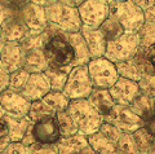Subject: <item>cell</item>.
Instances as JSON below:
<instances>
[{
  "mask_svg": "<svg viewBox=\"0 0 155 154\" xmlns=\"http://www.w3.org/2000/svg\"><path fill=\"white\" fill-rule=\"evenodd\" d=\"M67 112L74 121L78 132L84 136H89L97 132L104 123L102 115L92 106L87 99L70 101Z\"/></svg>",
  "mask_w": 155,
  "mask_h": 154,
  "instance_id": "cell-1",
  "label": "cell"
},
{
  "mask_svg": "<svg viewBox=\"0 0 155 154\" xmlns=\"http://www.w3.org/2000/svg\"><path fill=\"white\" fill-rule=\"evenodd\" d=\"M48 66L51 67H72L75 52L66 32H57L52 35L43 47Z\"/></svg>",
  "mask_w": 155,
  "mask_h": 154,
  "instance_id": "cell-2",
  "label": "cell"
},
{
  "mask_svg": "<svg viewBox=\"0 0 155 154\" xmlns=\"http://www.w3.org/2000/svg\"><path fill=\"white\" fill-rule=\"evenodd\" d=\"M45 18L48 23L57 26L61 31L74 34L80 32L83 23H81L78 8L67 5L61 2L53 3L44 8Z\"/></svg>",
  "mask_w": 155,
  "mask_h": 154,
  "instance_id": "cell-3",
  "label": "cell"
},
{
  "mask_svg": "<svg viewBox=\"0 0 155 154\" xmlns=\"http://www.w3.org/2000/svg\"><path fill=\"white\" fill-rule=\"evenodd\" d=\"M140 45L141 39L138 32H124L116 39L107 42L105 59H107L113 64L129 60L137 53Z\"/></svg>",
  "mask_w": 155,
  "mask_h": 154,
  "instance_id": "cell-4",
  "label": "cell"
},
{
  "mask_svg": "<svg viewBox=\"0 0 155 154\" xmlns=\"http://www.w3.org/2000/svg\"><path fill=\"white\" fill-rule=\"evenodd\" d=\"M110 13L120 22L125 32H137L142 28L145 22L143 11H141L137 5L130 2V0H124V2H111L109 4Z\"/></svg>",
  "mask_w": 155,
  "mask_h": 154,
  "instance_id": "cell-5",
  "label": "cell"
},
{
  "mask_svg": "<svg viewBox=\"0 0 155 154\" xmlns=\"http://www.w3.org/2000/svg\"><path fill=\"white\" fill-rule=\"evenodd\" d=\"M92 91H93V84L91 82L87 65L74 66L70 70L69 78L62 92L70 99V101H72L88 99Z\"/></svg>",
  "mask_w": 155,
  "mask_h": 154,
  "instance_id": "cell-6",
  "label": "cell"
},
{
  "mask_svg": "<svg viewBox=\"0 0 155 154\" xmlns=\"http://www.w3.org/2000/svg\"><path fill=\"white\" fill-rule=\"evenodd\" d=\"M91 82L93 88L98 89H110L119 79L116 66L105 57L92 59L87 65Z\"/></svg>",
  "mask_w": 155,
  "mask_h": 154,
  "instance_id": "cell-7",
  "label": "cell"
},
{
  "mask_svg": "<svg viewBox=\"0 0 155 154\" xmlns=\"http://www.w3.org/2000/svg\"><path fill=\"white\" fill-rule=\"evenodd\" d=\"M83 27L100 28L104 21L110 16V7L102 0H85L78 7Z\"/></svg>",
  "mask_w": 155,
  "mask_h": 154,
  "instance_id": "cell-8",
  "label": "cell"
},
{
  "mask_svg": "<svg viewBox=\"0 0 155 154\" xmlns=\"http://www.w3.org/2000/svg\"><path fill=\"white\" fill-rule=\"evenodd\" d=\"M104 122L114 124L122 132L127 133H133L143 126V121L141 118L137 117L128 106H122V105H115L113 112L104 118Z\"/></svg>",
  "mask_w": 155,
  "mask_h": 154,
  "instance_id": "cell-9",
  "label": "cell"
},
{
  "mask_svg": "<svg viewBox=\"0 0 155 154\" xmlns=\"http://www.w3.org/2000/svg\"><path fill=\"white\" fill-rule=\"evenodd\" d=\"M31 136L35 144L39 145H54L60 141L61 133L58 123L54 117L43 118L38 122H34L31 126Z\"/></svg>",
  "mask_w": 155,
  "mask_h": 154,
  "instance_id": "cell-10",
  "label": "cell"
},
{
  "mask_svg": "<svg viewBox=\"0 0 155 154\" xmlns=\"http://www.w3.org/2000/svg\"><path fill=\"white\" fill-rule=\"evenodd\" d=\"M30 101H27L19 92H14L8 88L0 93V106L7 115L26 117L30 110Z\"/></svg>",
  "mask_w": 155,
  "mask_h": 154,
  "instance_id": "cell-11",
  "label": "cell"
},
{
  "mask_svg": "<svg viewBox=\"0 0 155 154\" xmlns=\"http://www.w3.org/2000/svg\"><path fill=\"white\" fill-rule=\"evenodd\" d=\"M19 14H21V18L23 23L26 25L28 32L39 34L45 30L48 22L45 18L44 7L39 5L34 2H30L19 11Z\"/></svg>",
  "mask_w": 155,
  "mask_h": 154,
  "instance_id": "cell-12",
  "label": "cell"
},
{
  "mask_svg": "<svg viewBox=\"0 0 155 154\" xmlns=\"http://www.w3.org/2000/svg\"><path fill=\"white\" fill-rule=\"evenodd\" d=\"M109 92L113 97L115 105L122 106H129V104L137 97L140 93V85L137 82L120 78L116 80V83L109 89Z\"/></svg>",
  "mask_w": 155,
  "mask_h": 154,
  "instance_id": "cell-13",
  "label": "cell"
},
{
  "mask_svg": "<svg viewBox=\"0 0 155 154\" xmlns=\"http://www.w3.org/2000/svg\"><path fill=\"white\" fill-rule=\"evenodd\" d=\"M51 91H52L51 84L48 82L45 74L38 73V74H30L25 87L21 91V95L27 101L34 102V101L43 100L44 96H47Z\"/></svg>",
  "mask_w": 155,
  "mask_h": 154,
  "instance_id": "cell-14",
  "label": "cell"
},
{
  "mask_svg": "<svg viewBox=\"0 0 155 154\" xmlns=\"http://www.w3.org/2000/svg\"><path fill=\"white\" fill-rule=\"evenodd\" d=\"M25 53L26 51L19 42H7L0 53V62L9 73H13L18 69H22Z\"/></svg>",
  "mask_w": 155,
  "mask_h": 154,
  "instance_id": "cell-15",
  "label": "cell"
},
{
  "mask_svg": "<svg viewBox=\"0 0 155 154\" xmlns=\"http://www.w3.org/2000/svg\"><path fill=\"white\" fill-rule=\"evenodd\" d=\"M0 27L3 28L7 42H21L28 34L27 27L21 18L19 11H13L5 18V21L0 25Z\"/></svg>",
  "mask_w": 155,
  "mask_h": 154,
  "instance_id": "cell-16",
  "label": "cell"
},
{
  "mask_svg": "<svg viewBox=\"0 0 155 154\" xmlns=\"http://www.w3.org/2000/svg\"><path fill=\"white\" fill-rule=\"evenodd\" d=\"M80 34H81V36L84 38V42H85L87 48H88V51H89L91 59L105 57L107 40L105 39V36L101 34V31L98 28L81 27Z\"/></svg>",
  "mask_w": 155,
  "mask_h": 154,
  "instance_id": "cell-17",
  "label": "cell"
},
{
  "mask_svg": "<svg viewBox=\"0 0 155 154\" xmlns=\"http://www.w3.org/2000/svg\"><path fill=\"white\" fill-rule=\"evenodd\" d=\"M3 118L7 122L11 142L22 141L26 137V135L30 132L32 122L28 119L27 115L26 117H12V115L4 114Z\"/></svg>",
  "mask_w": 155,
  "mask_h": 154,
  "instance_id": "cell-18",
  "label": "cell"
},
{
  "mask_svg": "<svg viewBox=\"0 0 155 154\" xmlns=\"http://www.w3.org/2000/svg\"><path fill=\"white\" fill-rule=\"evenodd\" d=\"M87 100L89 101V104L97 112L102 115V118L107 117V115L113 112V109L115 106V102L113 101V97H111L109 89L93 88V91L91 92L89 97Z\"/></svg>",
  "mask_w": 155,
  "mask_h": 154,
  "instance_id": "cell-19",
  "label": "cell"
},
{
  "mask_svg": "<svg viewBox=\"0 0 155 154\" xmlns=\"http://www.w3.org/2000/svg\"><path fill=\"white\" fill-rule=\"evenodd\" d=\"M22 69L26 70L28 74L44 73L48 69V62L45 60L43 48H32L26 51Z\"/></svg>",
  "mask_w": 155,
  "mask_h": 154,
  "instance_id": "cell-20",
  "label": "cell"
},
{
  "mask_svg": "<svg viewBox=\"0 0 155 154\" xmlns=\"http://www.w3.org/2000/svg\"><path fill=\"white\" fill-rule=\"evenodd\" d=\"M134 60L141 69L143 75L155 76V44L140 45Z\"/></svg>",
  "mask_w": 155,
  "mask_h": 154,
  "instance_id": "cell-21",
  "label": "cell"
},
{
  "mask_svg": "<svg viewBox=\"0 0 155 154\" xmlns=\"http://www.w3.org/2000/svg\"><path fill=\"white\" fill-rule=\"evenodd\" d=\"M56 146L58 154H78L89 145L87 136L81 133H75L70 137H61Z\"/></svg>",
  "mask_w": 155,
  "mask_h": 154,
  "instance_id": "cell-22",
  "label": "cell"
},
{
  "mask_svg": "<svg viewBox=\"0 0 155 154\" xmlns=\"http://www.w3.org/2000/svg\"><path fill=\"white\" fill-rule=\"evenodd\" d=\"M66 34L75 52V60H74V64H72V67L88 65L92 59H91L89 51L87 48V44L84 42V38L81 36V34L80 32H74V34L66 32Z\"/></svg>",
  "mask_w": 155,
  "mask_h": 154,
  "instance_id": "cell-23",
  "label": "cell"
},
{
  "mask_svg": "<svg viewBox=\"0 0 155 154\" xmlns=\"http://www.w3.org/2000/svg\"><path fill=\"white\" fill-rule=\"evenodd\" d=\"M128 108L137 117L141 118L142 121H146L147 118L155 115L154 114V99L149 97L147 95H145L142 92H140L137 95V97L129 104Z\"/></svg>",
  "mask_w": 155,
  "mask_h": 154,
  "instance_id": "cell-24",
  "label": "cell"
},
{
  "mask_svg": "<svg viewBox=\"0 0 155 154\" xmlns=\"http://www.w3.org/2000/svg\"><path fill=\"white\" fill-rule=\"evenodd\" d=\"M88 145L94 154H116L115 144L111 142L106 136H104L100 131L87 136Z\"/></svg>",
  "mask_w": 155,
  "mask_h": 154,
  "instance_id": "cell-25",
  "label": "cell"
},
{
  "mask_svg": "<svg viewBox=\"0 0 155 154\" xmlns=\"http://www.w3.org/2000/svg\"><path fill=\"white\" fill-rule=\"evenodd\" d=\"M72 67H51L44 71L52 91H64V87L69 78V73Z\"/></svg>",
  "mask_w": 155,
  "mask_h": 154,
  "instance_id": "cell-26",
  "label": "cell"
},
{
  "mask_svg": "<svg viewBox=\"0 0 155 154\" xmlns=\"http://www.w3.org/2000/svg\"><path fill=\"white\" fill-rule=\"evenodd\" d=\"M115 66H116L118 75L120 78L129 79V80H133V82H137L138 83L143 75L138 64H137V61L134 60V57H132V59H129V60L122 61V62H118V64H115Z\"/></svg>",
  "mask_w": 155,
  "mask_h": 154,
  "instance_id": "cell-27",
  "label": "cell"
},
{
  "mask_svg": "<svg viewBox=\"0 0 155 154\" xmlns=\"http://www.w3.org/2000/svg\"><path fill=\"white\" fill-rule=\"evenodd\" d=\"M98 30L101 31V34L105 36V39L107 42L116 39V38H119L120 35H123V34L125 32L123 26L120 25V22L116 20L111 13H110V16L104 21L102 25L100 26Z\"/></svg>",
  "mask_w": 155,
  "mask_h": 154,
  "instance_id": "cell-28",
  "label": "cell"
},
{
  "mask_svg": "<svg viewBox=\"0 0 155 154\" xmlns=\"http://www.w3.org/2000/svg\"><path fill=\"white\" fill-rule=\"evenodd\" d=\"M43 101L49 106L54 113L67 110L70 105V99L62 91H51L47 96H44Z\"/></svg>",
  "mask_w": 155,
  "mask_h": 154,
  "instance_id": "cell-29",
  "label": "cell"
},
{
  "mask_svg": "<svg viewBox=\"0 0 155 154\" xmlns=\"http://www.w3.org/2000/svg\"><path fill=\"white\" fill-rule=\"evenodd\" d=\"M56 121L58 123L61 137H70L75 133H79L74 121H72V118L70 117V114L67 110L56 113Z\"/></svg>",
  "mask_w": 155,
  "mask_h": 154,
  "instance_id": "cell-30",
  "label": "cell"
},
{
  "mask_svg": "<svg viewBox=\"0 0 155 154\" xmlns=\"http://www.w3.org/2000/svg\"><path fill=\"white\" fill-rule=\"evenodd\" d=\"M54 115H56V113L53 112L49 106H48L44 101L39 100V101H34V102H31L27 117L34 123V122L40 121V119H43V118L54 117Z\"/></svg>",
  "mask_w": 155,
  "mask_h": 154,
  "instance_id": "cell-31",
  "label": "cell"
},
{
  "mask_svg": "<svg viewBox=\"0 0 155 154\" xmlns=\"http://www.w3.org/2000/svg\"><path fill=\"white\" fill-rule=\"evenodd\" d=\"M116 154H138V149L136 146L132 133L123 132L115 145Z\"/></svg>",
  "mask_w": 155,
  "mask_h": 154,
  "instance_id": "cell-32",
  "label": "cell"
},
{
  "mask_svg": "<svg viewBox=\"0 0 155 154\" xmlns=\"http://www.w3.org/2000/svg\"><path fill=\"white\" fill-rule=\"evenodd\" d=\"M132 135H133L136 146H137L140 153H147L155 141V139L153 136H150L143 127L138 128L137 131H134Z\"/></svg>",
  "mask_w": 155,
  "mask_h": 154,
  "instance_id": "cell-33",
  "label": "cell"
},
{
  "mask_svg": "<svg viewBox=\"0 0 155 154\" xmlns=\"http://www.w3.org/2000/svg\"><path fill=\"white\" fill-rule=\"evenodd\" d=\"M28 76H30V74H28L26 70H23V69H18L16 71H13V73H11V75H9V85H8V88L14 91V92L21 93V91L23 89V87H25L26 82L28 79Z\"/></svg>",
  "mask_w": 155,
  "mask_h": 154,
  "instance_id": "cell-34",
  "label": "cell"
},
{
  "mask_svg": "<svg viewBox=\"0 0 155 154\" xmlns=\"http://www.w3.org/2000/svg\"><path fill=\"white\" fill-rule=\"evenodd\" d=\"M98 131L102 133L104 136L107 137L111 142H114L115 145H116V142H118L119 137L122 136V133H123L118 127H115L114 124L107 123V122H104L102 124H101V127H100Z\"/></svg>",
  "mask_w": 155,
  "mask_h": 154,
  "instance_id": "cell-35",
  "label": "cell"
},
{
  "mask_svg": "<svg viewBox=\"0 0 155 154\" xmlns=\"http://www.w3.org/2000/svg\"><path fill=\"white\" fill-rule=\"evenodd\" d=\"M140 92L147 95L149 97L155 99V76L142 75L141 80L138 82Z\"/></svg>",
  "mask_w": 155,
  "mask_h": 154,
  "instance_id": "cell-36",
  "label": "cell"
},
{
  "mask_svg": "<svg viewBox=\"0 0 155 154\" xmlns=\"http://www.w3.org/2000/svg\"><path fill=\"white\" fill-rule=\"evenodd\" d=\"M0 154H31V148L25 145L22 141L9 142Z\"/></svg>",
  "mask_w": 155,
  "mask_h": 154,
  "instance_id": "cell-37",
  "label": "cell"
},
{
  "mask_svg": "<svg viewBox=\"0 0 155 154\" xmlns=\"http://www.w3.org/2000/svg\"><path fill=\"white\" fill-rule=\"evenodd\" d=\"M11 142L9 140V132H8V126L4 118H0V153L8 144Z\"/></svg>",
  "mask_w": 155,
  "mask_h": 154,
  "instance_id": "cell-38",
  "label": "cell"
},
{
  "mask_svg": "<svg viewBox=\"0 0 155 154\" xmlns=\"http://www.w3.org/2000/svg\"><path fill=\"white\" fill-rule=\"evenodd\" d=\"M31 154H58L57 146L54 145H39L34 144L31 146Z\"/></svg>",
  "mask_w": 155,
  "mask_h": 154,
  "instance_id": "cell-39",
  "label": "cell"
},
{
  "mask_svg": "<svg viewBox=\"0 0 155 154\" xmlns=\"http://www.w3.org/2000/svg\"><path fill=\"white\" fill-rule=\"evenodd\" d=\"M9 75L11 73L3 66V64L0 62V93L4 92L5 89H8L9 85Z\"/></svg>",
  "mask_w": 155,
  "mask_h": 154,
  "instance_id": "cell-40",
  "label": "cell"
},
{
  "mask_svg": "<svg viewBox=\"0 0 155 154\" xmlns=\"http://www.w3.org/2000/svg\"><path fill=\"white\" fill-rule=\"evenodd\" d=\"M4 4H7L8 7H11L13 9H18V11H21V9L28 4L31 2V0H2Z\"/></svg>",
  "mask_w": 155,
  "mask_h": 154,
  "instance_id": "cell-41",
  "label": "cell"
},
{
  "mask_svg": "<svg viewBox=\"0 0 155 154\" xmlns=\"http://www.w3.org/2000/svg\"><path fill=\"white\" fill-rule=\"evenodd\" d=\"M142 127L146 129V132L150 135V136H153L155 139V115L147 118L146 121H143V126Z\"/></svg>",
  "mask_w": 155,
  "mask_h": 154,
  "instance_id": "cell-42",
  "label": "cell"
},
{
  "mask_svg": "<svg viewBox=\"0 0 155 154\" xmlns=\"http://www.w3.org/2000/svg\"><path fill=\"white\" fill-rule=\"evenodd\" d=\"M134 5H137L141 11H147L149 8H151L153 5H155L154 0H130Z\"/></svg>",
  "mask_w": 155,
  "mask_h": 154,
  "instance_id": "cell-43",
  "label": "cell"
},
{
  "mask_svg": "<svg viewBox=\"0 0 155 154\" xmlns=\"http://www.w3.org/2000/svg\"><path fill=\"white\" fill-rule=\"evenodd\" d=\"M143 16H145V20H146L150 25H155V5L149 8L147 11H145Z\"/></svg>",
  "mask_w": 155,
  "mask_h": 154,
  "instance_id": "cell-44",
  "label": "cell"
},
{
  "mask_svg": "<svg viewBox=\"0 0 155 154\" xmlns=\"http://www.w3.org/2000/svg\"><path fill=\"white\" fill-rule=\"evenodd\" d=\"M58 2H61V3H64V4H67V5H71V7L78 8L81 3H84L85 0H58Z\"/></svg>",
  "mask_w": 155,
  "mask_h": 154,
  "instance_id": "cell-45",
  "label": "cell"
},
{
  "mask_svg": "<svg viewBox=\"0 0 155 154\" xmlns=\"http://www.w3.org/2000/svg\"><path fill=\"white\" fill-rule=\"evenodd\" d=\"M31 2H34V3H36V4H39V5H41V7H48V5H51V4H53V3H57L58 0H31Z\"/></svg>",
  "mask_w": 155,
  "mask_h": 154,
  "instance_id": "cell-46",
  "label": "cell"
},
{
  "mask_svg": "<svg viewBox=\"0 0 155 154\" xmlns=\"http://www.w3.org/2000/svg\"><path fill=\"white\" fill-rule=\"evenodd\" d=\"M7 43V39H5V36H4V32H3V28L0 27V53H2V51H3V47L4 44Z\"/></svg>",
  "mask_w": 155,
  "mask_h": 154,
  "instance_id": "cell-47",
  "label": "cell"
},
{
  "mask_svg": "<svg viewBox=\"0 0 155 154\" xmlns=\"http://www.w3.org/2000/svg\"><path fill=\"white\" fill-rule=\"evenodd\" d=\"M78 154H94V152L92 150V149H91V148L88 146V148H85L84 150H81L80 153H78Z\"/></svg>",
  "mask_w": 155,
  "mask_h": 154,
  "instance_id": "cell-48",
  "label": "cell"
},
{
  "mask_svg": "<svg viewBox=\"0 0 155 154\" xmlns=\"http://www.w3.org/2000/svg\"><path fill=\"white\" fill-rule=\"evenodd\" d=\"M147 154H155V141H154V144L151 145V148H150V150L147 152Z\"/></svg>",
  "mask_w": 155,
  "mask_h": 154,
  "instance_id": "cell-49",
  "label": "cell"
},
{
  "mask_svg": "<svg viewBox=\"0 0 155 154\" xmlns=\"http://www.w3.org/2000/svg\"><path fill=\"white\" fill-rule=\"evenodd\" d=\"M3 117H4V112H3L2 106H0V118H3Z\"/></svg>",
  "mask_w": 155,
  "mask_h": 154,
  "instance_id": "cell-50",
  "label": "cell"
},
{
  "mask_svg": "<svg viewBox=\"0 0 155 154\" xmlns=\"http://www.w3.org/2000/svg\"><path fill=\"white\" fill-rule=\"evenodd\" d=\"M102 2H105V3H107V4H110L111 2H114V0H102Z\"/></svg>",
  "mask_w": 155,
  "mask_h": 154,
  "instance_id": "cell-51",
  "label": "cell"
},
{
  "mask_svg": "<svg viewBox=\"0 0 155 154\" xmlns=\"http://www.w3.org/2000/svg\"><path fill=\"white\" fill-rule=\"evenodd\" d=\"M154 114H155V99H154Z\"/></svg>",
  "mask_w": 155,
  "mask_h": 154,
  "instance_id": "cell-52",
  "label": "cell"
},
{
  "mask_svg": "<svg viewBox=\"0 0 155 154\" xmlns=\"http://www.w3.org/2000/svg\"><path fill=\"white\" fill-rule=\"evenodd\" d=\"M116 2H124V0H116Z\"/></svg>",
  "mask_w": 155,
  "mask_h": 154,
  "instance_id": "cell-53",
  "label": "cell"
},
{
  "mask_svg": "<svg viewBox=\"0 0 155 154\" xmlns=\"http://www.w3.org/2000/svg\"><path fill=\"white\" fill-rule=\"evenodd\" d=\"M138 154H147V153H138Z\"/></svg>",
  "mask_w": 155,
  "mask_h": 154,
  "instance_id": "cell-54",
  "label": "cell"
}]
</instances>
